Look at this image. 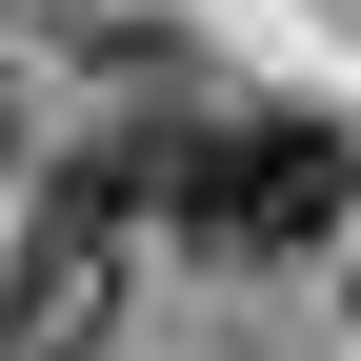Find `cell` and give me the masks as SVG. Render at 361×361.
<instances>
[{"mask_svg": "<svg viewBox=\"0 0 361 361\" xmlns=\"http://www.w3.org/2000/svg\"><path fill=\"white\" fill-rule=\"evenodd\" d=\"M121 201H161L201 261H301V241H341L361 141H341L322 101H221V121H180L161 161H121Z\"/></svg>", "mask_w": 361, "mask_h": 361, "instance_id": "1", "label": "cell"}, {"mask_svg": "<svg viewBox=\"0 0 361 361\" xmlns=\"http://www.w3.org/2000/svg\"><path fill=\"white\" fill-rule=\"evenodd\" d=\"M0 141H20V121H0Z\"/></svg>", "mask_w": 361, "mask_h": 361, "instance_id": "2", "label": "cell"}]
</instances>
